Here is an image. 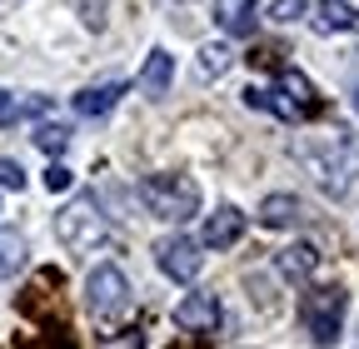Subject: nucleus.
<instances>
[{
    "instance_id": "aec40b11",
    "label": "nucleus",
    "mask_w": 359,
    "mask_h": 349,
    "mask_svg": "<svg viewBox=\"0 0 359 349\" xmlns=\"http://www.w3.org/2000/svg\"><path fill=\"white\" fill-rule=\"evenodd\" d=\"M75 185V174L65 170V165H50V170H45V190H50V195H60V190H70Z\"/></svg>"
},
{
    "instance_id": "412c9836",
    "label": "nucleus",
    "mask_w": 359,
    "mask_h": 349,
    "mask_svg": "<svg viewBox=\"0 0 359 349\" xmlns=\"http://www.w3.org/2000/svg\"><path fill=\"white\" fill-rule=\"evenodd\" d=\"M20 120V100L11 90H0V125H15Z\"/></svg>"
},
{
    "instance_id": "9b49d317",
    "label": "nucleus",
    "mask_w": 359,
    "mask_h": 349,
    "mask_svg": "<svg viewBox=\"0 0 359 349\" xmlns=\"http://www.w3.org/2000/svg\"><path fill=\"white\" fill-rule=\"evenodd\" d=\"M120 95H125V80H100V85H90V90L75 95V110L90 115V120H100V115H110L120 105Z\"/></svg>"
},
{
    "instance_id": "7ed1b4c3",
    "label": "nucleus",
    "mask_w": 359,
    "mask_h": 349,
    "mask_svg": "<svg viewBox=\"0 0 359 349\" xmlns=\"http://www.w3.org/2000/svg\"><path fill=\"white\" fill-rule=\"evenodd\" d=\"M344 310H349V294H344L339 285H320V289L299 294V320H304L309 339L320 344V349H330V344L339 339V320H344Z\"/></svg>"
},
{
    "instance_id": "5701e85b",
    "label": "nucleus",
    "mask_w": 359,
    "mask_h": 349,
    "mask_svg": "<svg viewBox=\"0 0 359 349\" xmlns=\"http://www.w3.org/2000/svg\"><path fill=\"white\" fill-rule=\"evenodd\" d=\"M354 339H359V334H354Z\"/></svg>"
},
{
    "instance_id": "4468645a",
    "label": "nucleus",
    "mask_w": 359,
    "mask_h": 349,
    "mask_svg": "<svg viewBox=\"0 0 359 349\" xmlns=\"http://www.w3.org/2000/svg\"><path fill=\"white\" fill-rule=\"evenodd\" d=\"M170 80H175V60H170L165 50H150V60H145V70H140V90H145V95H165Z\"/></svg>"
},
{
    "instance_id": "ddd939ff",
    "label": "nucleus",
    "mask_w": 359,
    "mask_h": 349,
    "mask_svg": "<svg viewBox=\"0 0 359 349\" xmlns=\"http://www.w3.org/2000/svg\"><path fill=\"white\" fill-rule=\"evenodd\" d=\"M255 214H259L264 230H290V225L299 220V200H294V195H264Z\"/></svg>"
},
{
    "instance_id": "6ab92c4d",
    "label": "nucleus",
    "mask_w": 359,
    "mask_h": 349,
    "mask_svg": "<svg viewBox=\"0 0 359 349\" xmlns=\"http://www.w3.org/2000/svg\"><path fill=\"white\" fill-rule=\"evenodd\" d=\"M0 190H25V170H20V160H0Z\"/></svg>"
},
{
    "instance_id": "4be33fe9",
    "label": "nucleus",
    "mask_w": 359,
    "mask_h": 349,
    "mask_svg": "<svg viewBox=\"0 0 359 349\" xmlns=\"http://www.w3.org/2000/svg\"><path fill=\"white\" fill-rule=\"evenodd\" d=\"M354 105H359V90H354Z\"/></svg>"
},
{
    "instance_id": "dca6fc26",
    "label": "nucleus",
    "mask_w": 359,
    "mask_h": 349,
    "mask_svg": "<svg viewBox=\"0 0 359 349\" xmlns=\"http://www.w3.org/2000/svg\"><path fill=\"white\" fill-rule=\"evenodd\" d=\"M35 145H40L45 155H60V150L70 145V125H40V130H35Z\"/></svg>"
},
{
    "instance_id": "423d86ee",
    "label": "nucleus",
    "mask_w": 359,
    "mask_h": 349,
    "mask_svg": "<svg viewBox=\"0 0 359 349\" xmlns=\"http://www.w3.org/2000/svg\"><path fill=\"white\" fill-rule=\"evenodd\" d=\"M155 259H160V270H165L170 280H180V285L200 280V270H205L200 240H185V235H170V240H160V245H155Z\"/></svg>"
},
{
    "instance_id": "9d476101",
    "label": "nucleus",
    "mask_w": 359,
    "mask_h": 349,
    "mask_svg": "<svg viewBox=\"0 0 359 349\" xmlns=\"http://www.w3.org/2000/svg\"><path fill=\"white\" fill-rule=\"evenodd\" d=\"M275 270H280V280L304 285L314 270H320V249H314V245H290V249L275 254Z\"/></svg>"
},
{
    "instance_id": "0eeeda50",
    "label": "nucleus",
    "mask_w": 359,
    "mask_h": 349,
    "mask_svg": "<svg viewBox=\"0 0 359 349\" xmlns=\"http://www.w3.org/2000/svg\"><path fill=\"white\" fill-rule=\"evenodd\" d=\"M219 320H224L219 294H210V289H195V294H185V299L175 304V324L190 329V334H215Z\"/></svg>"
},
{
    "instance_id": "1a4fd4ad",
    "label": "nucleus",
    "mask_w": 359,
    "mask_h": 349,
    "mask_svg": "<svg viewBox=\"0 0 359 349\" xmlns=\"http://www.w3.org/2000/svg\"><path fill=\"white\" fill-rule=\"evenodd\" d=\"M309 25H314V35H344V30H359V11L349 0H320Z\"/></svg>"
},
{
    "instance_id": "f3484780",
    "label": "nucleus",
    "mask_w": 359,
    "mask_h": 349,
    "mask_svg": "<svg viewBox=\"0 0 359 349\" xmlns=\"http://www.w3.org/2000/svg\"><path fill=\"white\" fill-rule=\"evenodd\" d=\"M230 65H235V50H230V46H205V50H200V70H205V75H224Z\"/></svg>"
},
{
    "instance_id": "a211bd4d",
    "label": "nucleus",
    "mask_w": 359,
    "mask_h": 349,
    "mask_svg": "<svg viewBox=\"0 0 359 349\" xmlns=\"http://www.w3.org/2000/svg\"><path fill=\"white\" fill-rule=\"evenodd\" d=\"M304 11H309V0H275V6H269V20H280V25H294Z\"/></svg>"
},
{
    "instance_id": "2eb2a0df",
    "label": "nucleus",
    "mask_w": 359,
    "mask_h": 349,
    "mask_svg": "<svg viewBox=\"0 0 359 349\" xmlns=\"http://www.w3.org/2000/svg\"><path fill=\"white\" fill-rule=\"evenodd\" d=\"M20 265H25V240L15 230H0V285H6Z\"/></svg>"
},
{
    "instance_id": "f257e3e1",
    "label": "nucleus",
    "mask_w": 359,
    "mask_h": 349,
    "mask_svg": "<svg viewBox=\"0 0 359 349\" xmlns=\"http://www.w3.org/2000/svg\"><path fill=\"white\" fill-rule=\"evenodd\" d=\"M140 200L145 210L155 214V220H190V214H200V185L190 180V174H145L140 180Z\"/></svg>"
},
{
    "instance_id": "39448f33",
    "label": "nucleus",
    "mask_w": 359,
    "mask_h": 349,
    "mask_svg": "<svg viewBox=\"0 0 359 349\" xmlns=\"http://www.w3.org/2000/svg\"><path fill=\"white\" fill-rule=\"evenodd\" d=\"M85 304H90V315H120L125 304H130V280L120 265H95L85 280Z\"/></svg>"
},
{
    "instance_id": "20e7f679",
    "label": "nucleus",
    "mask_w": 359,
    "mask_h": 349,
    "mask_svg": "<svg viewBox=\"0 0 359 349\" xmlns=\"http://www.w3.org/2000/svg\"><path fill=\"white\" fill-rule=\"evenodd\" d=\"M55 235H60L65 249H95V245H105V240H110V225H105L95 195L70 200V205L55 214Z\"/></svg>"
},
{
    "instance_id": "f8f14e48",
    "label": "nucleus",
    "mask_w": 359,
    "mask_h": 349,
    "mask_svg": "<svg viewBox=\"0 0 359 349\" xmlns=\"http://www.w3.org/2000/svg\"><path fill=\"white\" fill-rule=\"evenodd\" d=\"M215 25L224 35H255V0H215Z\"/></svg>"
},
{
    "instance_id": "f03ea898",
    "label": "nucleus",
    "mask_w": 359,
    "mask_h": 349,
    "mask_svg": "<svg viewBox=\"0 0 359 349\" xmlns=\"http://www.w3.org/2000/svg\"><path fill=\"white\" fill-rule=\"evenodd\" d=\"M245 105L250 110H269V115H280V120H309L314 115V90H309V80L304 75H280V85H250L245 90Z\"/></svg>"
},
{
    "instance_id": "6e6552de",
    "label": "nucleus",
    "mask_w": 359,
    "mask_h": 349,
    "mask_svg": "<svg viewBox=\"0 0 359 349\" xmlns=\"http://www.w3.org/2000/svg\"><path fill=\"white\" fill-rule=\"evenodd\" d=\"M240 235H245V214H240L235 205H219L215 214H205V235H200V245H210V249H230Z\"/></svg>"
}]
</instances>
